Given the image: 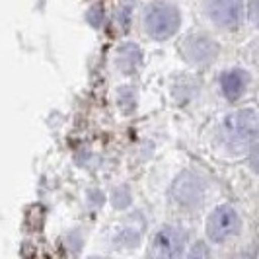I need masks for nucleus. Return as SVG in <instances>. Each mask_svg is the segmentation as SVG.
Here are the masks:
<instances>
[{
    "instance_id": "obj_1",
    "label": "nucleus",
    "mask_w": 259,
    "mask_h": 259,
    "mask_svg": "<svg viewBox=\"0 0 259 259\" xmlns=\"http://www.w3.org/2000/svg\"><path fill=\"white\" fill-rule=\"evenodd\" d=\"M221 137L228 148L242 152L247 146H255L257 141V115L253 109H240L224 117Z\"/></svg>"
},
{
    "instance_id": "obj_2",
    "label": "nucleus",
    "mask_w": 259,
    "mask_h": 259,
    "mask_svg": "<svg viewBox=\"0 0 259 259\" xmlns=\"http://www.w3.org/2000/svg\"><path fill=\"white\" fill-rule=\"evenodd\" d=\"M182 24L180 10L166 2L150 4L144 12V29L146 33L156 41H164L171 37Z\"/></svg>"
},
{
    "instance_id": "obj_3",
    "label": "nucleus",
    "mask_w": 259,
    "mask_h": 259,
    "mask_svg": "<svg viewBox=\"0 0 259 259\" xmlns=\"http://www.w3.org/2000/svg\"><path fill=\"white\" fill-rule=\"evenodd\" d=\"M171 197L183 207H195L205 197V183L193 171H182L171 183Z\"/></svg>"
},
{
    "instance_id": "obj_4",
    "label": "nucleus",
    "mask_w": 259,
    "mask_h": 259,
    "mask_svg": "<svg viewBox=\"0 0 259 259\" xmlns=\"http://www.w3.org/2000/svg\"><path fill=\"white\" fill-rule=\"evenodd\" d=\"M238 228H240V217L228 205L217 207L207 221V234L212 242H224L226 238L238 232Z\"/></svg>"
},
{
    "instance_id": "obj_5",
    "label": "nucleus",
    "mask_w": 259,
    "mask_h": 259,
    "mask_svg": "<svg viewBox=\"0 0 259 259\" xmlns=\"http://www.w3.org/2000/svg\"><path fill=\"white\" fill-rule=\"evenodd\" d=\"M207 14L221 27H236L242 20V0H207Z\"/></svg>"
},
{
    "instance_id": "obj_6",
    "label": "nucleus",
    "mask_w": 259,
    "mask_h": 259,
    "mask_svg": "<svg viewBox=\"0 0 259 259\" xmlns=\"http://www.w3.org/2000/svg\"><path fill=\"white\" fill-rule=\"evenodd\" d=\"M182 53L189 63H193V65H205V63L212 61L217 57L219 47L207 35H189L182 43Z\"/></svg>"
},
{
    "instance_id": "obj_7",
    "label": "nucleus",
    "mask_w": 259,
    "mask_h": 259,
    "mask_svg": "<svg viewBox=\"0 0 259 259\" xmlns=\"http://www.w3.org/2000/svg\"><path fill=\"white\" fill-rule=\"evenodd\" d=\"M154 249L162 257H180L185 249V232L176 226H164L156 234Z\"/></svg>"
},
{
    "instance_id": "obj_8",
    "label": "nucleus",
    "mask_w": 259,
    "mask_h": 259,
    "mask_svg": "<svg viewBox=\"0 0 259 259\" xmlns=\"http://www.w3.org/2000/svg\"><path fill=\"white\" fill-rule=\"evenodd\" d=\"M247 86V74L246 70H240V68H234L224 72L221 78V88L222 94L228 98V100H238Z\"/></svg>"
},
{
    "instance_id": "obj_9",
    "label": "nucleus",
    "mask_w": 259,
    "mask_h": 259,
    "mask_svg": "<svg viewBox=\"0 0 259 259\" xmlns=\"http://www.w3.org/2000/svg\"><path fill=\"white\" fill-rule=\"evenodd\" d=\"M117 65L125 74H133L137 70V66L141 65V49L133 43L123 45L117 53Z\"/></svg>"
}]
</instances>
